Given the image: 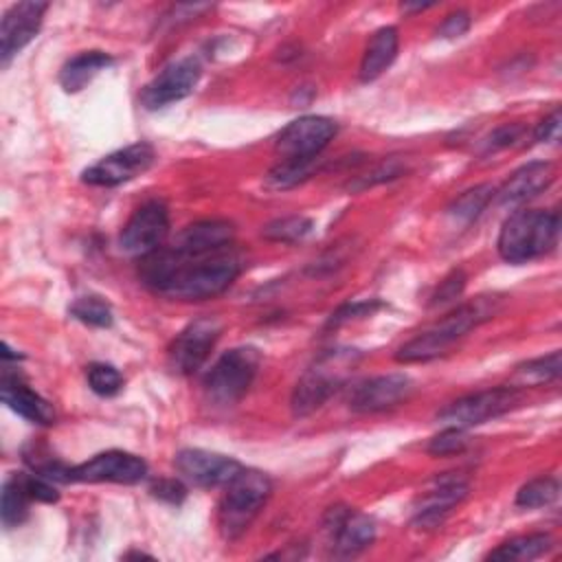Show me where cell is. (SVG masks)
<instances>
[{"mask_svg":"<svg viewBox=\"0 0 562 562\" xmlns=\"http://www.w3.org/2000/svg\"><path fill=\"white\" fill-rule=\"evenodd\" d=\"M239 272L241 259L235 246L200 257H182L171 246H160L138 263L143 285L173 301L213 299L228 290Z\"/></svg>","mask_w":562,"mask_h":562,"instance_id":"obj_1","label":"cell"},{"mask_svg":"<svg viewBox=\"0 0 562 562\" xmlns=\"http://www.w3.org/2000/svg\"><path fill=\"white\" fill-rule=\"evenodd\" d=\"M498 307H501V299L496 294L476 296L474 301L452 307L446 316H441L428 329L419 331L408 342H404L397 349L395 360L408 364V362H428L443 356L470 329L490 321L498 312Z\"/></svg>","mask_w":562,"mask_h":562,"instance_id":"obj_2","label":"cell"},{"mask_svg":"<svg viewBox=\"0 0 562 562\" xmlns=\"http://www.w3.org/2000/svg\"><path fill=\"white\" fill-rule=\"evenodd\" d=\"M560 237V213L542 209L514 211L501 226L496 248L507 263H527L551 252Z\"/></svg>","mask_w":562,"mask_h":562,"instance_id":"obj_3","label":"cell"},{"mask_svg":"<svg viewBox=\"0 0 562 562\" xmlns=\"http://www.w3.org/2000/svg\"><path fill=\"white\" fill-rule=\"evenodd\" d=\"M360 353L356 349H329L316 358V362L299 378L290 408L294 417H307L321 408L349 378L358 364Z\"/></svg>","mask_w":562,"mask_h":562,"instance_id":"obj_4","label":"cell"},{"mask_svg":"<svg viewBox=\"0 0 562 562\" xmlns=\"http://www.w3.org/2000/svg\"><path fill=\"white\" fill-rule=\"evenodd\" d=\"M272 494L268 474L259 470H241L228 485L217 507V529L224 540H237L257 518Z\"/></svg>","mask_w":562,"mask_h":562,"instance_id":"obj_5","label":"cell"},{"mask_svg":"<svg viewBox=\"0 0 562 562\" xmlns=\"http://www.w3.org/2000/svg\"><path fill=\"white\" fill-rule=\"evenodd\" d=\"M261 362V353L250 347H233L224 351L204 375V395L215 406H233L237 404L246 391L250 389L257 369Z\"/></svg>","mask_w":562,"mask_h":562,"instance_id":"obj_6","label":"cell"},{"mask_svg":"<svg viewBox=\"0 0 562 562\" xmlns=\"http://www.w3.org/2000/svg\"><path fill=\"white\" fill-rule=\"evenodd\" d=\"M522 402V389L514 384H501L492 389H483L470 395H463L454 402H450L446 408L437 413V422L441 426H454V428H472L479 424H485L490 419H496Z\"/></svg>","mask_w":562,"mask_h":562,"instance_id":"obj_7","label":"cell"},{"mask_svg":"<svg viewBox=\"0 0 562 562\" xmlns=\"http://www.w3.org/2000/svg\"><path fill=\"white\" fill-rule=\"evenodd\" d=\"M222 334V323L215 316L195 318L189 323L171 342L167 360L173 373L191 375L195 373L213 351Z\"/></svg>","mask_w":562,"mask_h":562,"instance_id":"obj_8","label":"cell"},{"mask_svg":"<svg viewBox=\"0 0 562 562\" xmlns=\"http://www.w3.org/2000/svg\"><path fill=\"white\" fill-rule=\"evenodd\" d=\"M169 235V211L165 202L149 200L138 206L125 222L119 246L125 255L145 257L162 246Z\"/></svg>","mask_w":562,"mask_h":562,"instance_id":"obj_9","label":"cell"},{"mask_svg":"<svg viewBox=\"0 0 562 562\" xmlns=\"http://www.w3.org/2000/svg\"><path fill=\"white\" fill-rule=\"evenodd\" d=\"M156 151L149 143H132L123 149H116L88 167L81 173V180L92 187H119L123 182L134 180L136 176L145 173L154 165Z\"/></svg>","mask_w":562,"mask_h":562,"instance_id":"obj_10","label":"cell"},{"mask_svg":"<svg viewBox=\"0 0 562 562\" xmlns=\"http://www.w3.org/2000/svg\"><path fill=\"white\" fill-rule=\"evenodd\" d=\"M470 494V483L457 474L446 472L435 476L428 487L419 494L415 503L413 527L417 529H435L443 522V518Z\"/></svg>","mask_w":562,"mask_h":562,"instance_id":"obj_11","label":"cell"},{"mask_svg":"<svg viewBox=\"0 0 562 562\" xmlns=\"http://www.w3.org/2000/svg\"><path fill=\"white\" fill-rule=\"evenodd\" d=\"M336 123L327 116L305 114L288 123L274 140L283 158H316L336 136Z\"/></svg>","mask_w":562,"mask_h":562,"instance_id":"obj_12","label":"cell"},{"mask_svg":"<svg viewBox=\"0 0 562 562\" xmlns=\"http://www.w3.org/2000/svg\"><path fill=\"white\" fill-rule=\"evenodd\" d=\"M202 77V66L193 57H182L167 64L143 90L140 103L147 110H160L169 103H176L189 97Z\"/></svg>","mask_w":562,"mask_h":562,"instance_id":"obj_13","label":"cell"},{"mask_svg":"<svg viewBox=\"0 0 562 562\" xmlns=\"http://www.w3.org/2000/svg\"><path fill=\"white\" fill-rule=\"evenodd\" d=\"M147 476V463L123 450H105L70 468V481L77 483H123L134 485Z\"/></svg>","mask_w":562,"mask_h":562,"instance_id":"obj_14","label":"cell"},{"mask_svg":"<svg viewBox=\"0 0 562 562\" xmlns=\"http://www.w3.org/2000/svg\"><path fill=\"white\" fill-rule=\"evenodd\" d=\"M173 465L178 474L198 487H217V485H228L241 470L244 465L237 459L209 452L202 448H184L176 454Z\"/></svg>","mask_w":562,"mask_h":562,"instance_id":"obj_15","label":"cell"},{"mask_svg":"<svg viewBox=\"0 0 562 562\" xmlns=\"http://www.w3.org/2000/svg\"><path fill=\"white\" fill-rule=\"evenodd\" d=\"M415 384L404 373L373 375L356 384L349 393V408L353 413H380L406 402Z\"/></svg>","mask_w":562,"mask_h":562,"instance_id":"obj_16","label":"cell"},{"mask_svg":"<svg viewBox=\"0 0 562 562\" xmlns=\"http://www.w3.org/2000/svg\"><path fill=\"white\" fill-rule=\"evenodd\" d=\"M327 533L334 542L336 555H356L373 544L375 540V522L362 512H356L345 505L329 507L323 520Z\"/></svg>","mask_w":562,"mask_h":562,"instance_id":"obj_17","label":"cell"},{"mask_svg":"<svg viewBox=\"0 0 562 562\" xmlns=\"http://www.w3.org/2000/svg\"><path fill=\"white\" fill-rule=\"evenodd\" d=\"M48 4L46 2H18L11 4L0 22V64L9 66V61L37 35L44 13Z\"/></svg>","mask_w":562,"mask_h":562,"instance_id":"obj_18","label":"cell"},{"mask_svg":"<svg viewBox=\"0 0 562 562\" xmlns=\"http://www.w3.org/2000/svg\"><path fill=\"white\" fill-rule=\"evenodd\" d=\"M169 246L182 257L211 255L235 246V226L228 220H200L184 226Z\"/></svg>","mask_w":562,"mask_h":562,"instance_id":"obj_19","label":"cell"},{"mask_svg":"<svg viewBox=\"0 0 562 562\" xmlns=\"http://www.w3.org/2000/svg\"><path fill=\"white\" fill-rule=\"evenodd\" d=\"M555 180V165L549 160H531L518 167L496 191L494 198L503 206H518L542 193Z\"/></svg>","mask_w":562,"mask_h":562,"instance_id":"obj_20","label":"cell"},{"mask_svg":"<svg viewBox=\"0 0 562 562\" xmlns=\"http://www.w3.org/2000/svg\"><path fill=\"white\" fill-rule=\"evenodd\" d=\"M2 402L18 413L20 417L40 424L50 426L55 424V408L48 400H44L40 393H35L31 386H26L18 375H11L9 369L2 373Z\"/></svg>","mask_w":562,"mask_h":562,"instance_id":"obj_21","label":"cell"},{"mask_svg":"<svg viewBox=\"0 0 562 562\" xmlns=\"http://www.w3.org/2000/svg\"><path fill=\"white\" fill-rule=\"evenodd\" d=\"M397 48H400V35H397V29L395 26H382L378 29L364 53H362V59H360V81H373L378 79L397 57Z\"/></svg>","mask_w":562,"mask_h":562,"instance_id":"obj_22","label":"cell"},{"mask_svg":"<svg viewBox=\"0 0 562 562\" xmlns=\"http://www.w3.org/2000/svg\"><path fill=\"white\" fill-rule=\"evenodd\" d=\"M112 64V57L103 50H83L70 57L59 70V83L66 92L83 90L101 70Z\"/></svg>","mask_w":562,"mask_h":562,"instance_id":"obj_23","label":"cell"},{"mask_svg":"<svg viewBox=\"0 0 562 562\" xmlns=\"http://www.w3.org/2000/svg\"><path fill=\"white\" fill-rule=\"evenodd\" d=\"M323 158H281L279 165H274L266 176V187L272 191H285L292 189L305 180H310L321 169Z\"/></svg>","mask_w":562,"mask_h":562,"instance_id":"obj_24","label":"cell"},{"mask_svg":"<svg viewBox=\"0 0 562 562\" xmlns=\"http://www.w3.org/2000/svg\"><path fill=\"white\" fill-rule=\"evenodd\" d=\"M31 494L26 492V485L20 474H11L2 483V498H0V518L7 529L18 527L26 520L29 516V505H31Z\"/></svg>","mask_w":562,"mask_h":562,"instance_id":"obj_25","label":"cell"},{"mask_svg":"<svg viewBox=\"0 0 562 562\" xmlns=\"http://www.w3.org/2000/svg\"><path fill=\"white\" fill-rule=\"evenodd\" d=\"M551 547H553V538L549 533L516 536L498 544L494 551H490L487 560H533L547 553Z\"/></svg>","mask_w":562,"mask_h":562,"instance_id":"obj_26","label":"cell"},{"mask_svg":"<svg viewBox=\"0 0 562 562\" xmlns=\"http://www.w3.org/2000/svg\"><path fill=\"white\" fill-rule=\"evenodd\" d=\"M560 351H551L549 356H540L533 360H527L522 364H518L514 369L512 375V384L518 389L525 386H538V384H547L560 378Z\"/></svg>","mask_w":562,"mask_h":562,"instance_id":"obj_27","label":"cell"},{"mask_svg":"<svg viewBox=\"0 0 562 562\" xmlns=\"http://www.w3.org/2000/svg\"><path fill=\"white\" fill-rule=\"evenodd\" d=\"M494 187L492 184H476L472 189H465L463 193H459L450 206H448V215H452L454 220L470 224L472 220H476L481 215V211L494 200Z\"/></svg>","mask_w":562,"mask_h":562,"instance_id":"obj_28","label":"cell"},{"mask_svg":"<svg viewBox=\"0 0 562 562\" xmlns=\"http://www.w3.org/2000/svg\"><path fill=\"white\" fill-rule=\"evenodd\" d=\"M560 483L555 476H536L527 481L518 492H516V505L525 509H538L547 507L558 498Z\"/></svg>","mask_w":562,"mask_h":562,"instance_id":"obj_29","label":"cell"},{"mask_svg":"<svg viewBox=\"0 0 562 562\" xmlns=\"http://www.w3.org/2000/svg\"><path fill=\"white\" fill-rule=\"evenodd\" d=\"M312 220L305 215H285L268 222L261 231V235L270 241H281V244H294L301 241L303 237L310 235L312 231Z\"/></svg>","mask_w":562,"mask_h":562,"instance_id":"obj_30","label":"cell"},{"mask_svg":"<svg viewBox=\"0 0 562 562\" xmlns=\"http://www.w3.org/2000/svg\"><path fill=\"white\" fill-rule=\"evenodd\" d=\"M70 316L90 327H110L114 321L112 307L101 296H94V294L79 296L70 305Z\"/></svg>","mask_w":562,"mask_h":562,"instance_id":"obj_31","label":"cell"},{"mask_svg":"<svg viewBox=\"0 0 562 562\" xmlns=\"http://www.w3.org/2000/svg\"><path fill=\"white\" fill-rule=\"evenodd\" d=\"M86 378L90 389L101 397H112L123 389V375L119 373L116 367L105 362H92L86 369Z\"/></svg>","mask_w":562,"mask_h":562,"instance_id":"obj_32","label":"cell"},{"mask_svg":"<svg viewBox=\"0 0 562 562\" xmlns=\"http://www.w3.org/2000/svg\"><path fill=\"white\" fill-rule=\"evenodd\" d=\"M404 173H406V162L400 160V158H389V160L380 162L375 169H371L369 173H362V176H356L353 180H349L347 189L349 191H364V189H369L373 184L395 180V178H400Z\"/></svg>","mask_w":562,"mask_h":562,"instance_id":"obj_33","label":"cell"},{"mask_svg":"<svg viewBox=\"0 0 562 562\" xmlns=\"http://www.w3.org/2000/svg\"><path fill=\"white\" fill-rule=\"evenodd\" d=\"M468 446H470L468 430L454 428V426H443V430L428 441L426 450L432 457H450V454H461Z\"/></svg>","mask_w":562,"mask_h":562,"instance_id":"obj_34","label":"cell"},{"mask_svg":"<svg viewBox=\"0 0 562 562\" xmlns=\"http://www.w3.org/2000/svg\"><path fill=\"white\" fill-rule=\"evenodd\" d=\"M525 134H527L525 123H503L483 140V151L492 154V151H498V149L514 147Z\"/></svg>","mask_w":562,"mask_h":562,"instance_id":"obj_35","label":"cell"},{"mask_svg":"<svg viewBox=\"0 0 562 562\" xmlns=\"http://www.w3.org/2000/svg\"><path fill=\"white\" fill-rule=\"evenodd\" d=\"M465 281H468V277H465V272H463L461 268H454L452 272H448V274L439 281L437 290L432 292L430 305H432V307H437V305H448V303H452L454 299H459V296L463 294V290H465Z\"/></svg>","mask_w":562,"mask_h":562,"instance_id":"obj_36","label":"cell"},{"mask_svg":"<svg viewBox=\"0 0 562 562\" xmlns=\"http://www.w3.org/2000/svg\"><path fill=\"white\" fill-rule=\"evenodd\" d=\"M382 307V301L378 299H369V301H353V303H345L340 305L327 321V327H340L353 318H360V316H371L373 312H378Z\"/></svg>","mask_w":562,"mask_h":562,"instance_id":"obj_37","label":"cell"},{"mask_svg":"<svg viewBox=\"0 0 562 562\" xmlns=\"http://www.w3.org/2000/svg\"><path fill=\"white\" fill-rule=\"evenodd\" d=\"M22 481L26 485V492L31 494L33 501H40V503H57L59 498V492L55 490L53 481H48L46 476L33 472V474H26L22 472Z\"/></svg>","mask_w":562,"mask_h":562,"instance_id":"obj_38","label":"cell"},{"mask_svg":"<svg viewBox=\"0 0 562 562\" xmlns=\"http://www.w3.org/2000/svg\"><path fill=\"white\" fill-rule=\"evenodd\" d=\"M151 496L162 501V503H169V505H180L187 496V487L180 479H156L149 487Z\"/></svg>","mask_w":562,"mask_h":562,"instance_id":"obj_39","label":"cell"},{"mask_svg":"<svg viewBox=\"0 0 562 562\" xmlns=\"http://www.w3.org/2000/svg\"><path fill=\"white\" fill-rule=\"evenodd\" d=\"M470 13L468 11H452L450 15H446V20L441 22V26L437 29L439 37H461L468 29H470Z\"/></svg>","mask_w":562,"mask_h":562,"instance_id":"obj_40","label":"cell"},{"mask_svg":"<svg viewBox=\"0 0 562 562\" xmlns=\"http://www.w3.org/2000/svg\"><path fill=\"white\" fill-rule=\"evenodd\" d=\"M560 110H553L547 119H542L536 130H533V140L536 143H555L560 138Z\"/></svg>","mask_w":562,"mask_h":562,"instance_id":"obj_41","label":"cell"},{"mask_svg":"<svg viewBox=\"0 0 562 562\" xmlns=\"http://www.w3.org/2000/svg\"><path fill=\"white\" fill-rule=\"evenodd\" d=\"M428 7H432V2H417V4H408V2H404L400 9L402 11H424V9H428Z\"/></svg>","mask_w":562,"mask_h":562,"instance_id":"obj_42","label":"cell"}]
</instances>
